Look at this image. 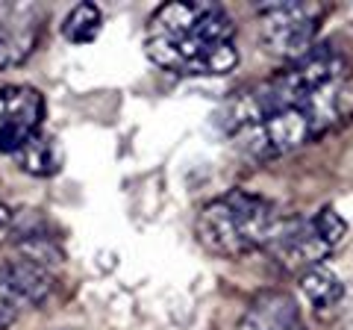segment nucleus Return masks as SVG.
Masks as SVG:
<instances>
[{"label":"nucleus","instance_id":"nucleus-1","mask_svg":"<svg viewBox=\"0 0 353 330\" xmlns=\"http://www.w3.org/2000/svg\"><path fill=\"white\" fill-rule=\"evenodd\" d=\"M277 222L280 218L271 201L245 189H233L203 206L194 230L201 245L212 254L245 257L250 251L268 245Z\"/></svg>","mask_w":353,"mask_h":330},{"label":"nucleus","instance_id":"nucleus-2","mask_svg":"<svg viewBox=\"0 0 353 330\" xmlns=\"http://www.w3.org/2000/svg\"><path fill=\"white\" fill-rule=\"evenodd\" d=\"M259 36L268 53L297 62L315 48L318 36V15L309 3H292L277 0L259 9Z\"/></svg>","mask_w":353,"mask_h":330},{"label":"nucleus","instance_id":"nucleus-3","mask_svg":"<svg viewBox=\"0 0 353 330\" xmlns=\"http://www.w3.org/2000/svg\"><path fill=\"white\" fill-rule=\"evenodd\" d=\"M44 97L32 86H3L0 89V153H15L32 136L41 133Z\"/></svg>","mask_w":353,"mask_h":330},{"label":"nucleus","instance_id":"nucleus-4","mask_svg":"<svg viewBox=\"0 0 353 330\" xmlns=\"http://www.w3.org/2000/svg\"><path fill=\"white\" fill-rule=\"evenodd\" d=\"M265 248L292 271H309V269L321 266V262L333 254V245H327V239L318 233L312 218L277 222Z\"/></svg>","mask_w":353,"mask_h":330},{"label":"nucleus","instance_id":"nucleus-5","mask_svg":"<svg viewBox=\"0 0 353 330\" xmlns=\"http://www.w3.org/2000/svg\"><path fill=\"white\" fill-rule=\"evenodd\" d=\"M285 74H289V80L301 92H312V89H324V86L345 83L347 62H345V53H341L336 45L321 41V45H315L306 57L292 62V68Z\"/></svg>","mask_w":353,"mask_h":330},{"label":"nucleus","instance_id":"nucleus-6","mask_svg":"<svg viewBox=\"0 0 353 330\" xmlns=\"http://www.w3.org/2000/svg\"><path fill=\"white\" fill-rule=\"evenodd\" d=\"M0 289H3L9 298H12L18 307L21 304H44L57 289V278L53 271L36 266L24 257L6 260L0 266Z\"/></svg>","mask_w":353,"mask_h":330},{"label":"nucleus","instance_id":"nucleus-7","mask_svg":"<svg viewBox=\"0 0 353 330\" xmlns=\"http://www.w3.org/2000/svg\"><path fill=\"white\" fill-rule=\"evenodd\" d=\"M236 330H303L294 298L283 292H265L253 301Z\"/></svg>","mask_w":353,"mask_h":330},{"label":"nucleus","instance_id":"nucleus-8","mask_svg":"<svg viewBox=\"0 0 353 330\" xmlns=\"http://www.w3.org/2000/svg\"><path fill=\"white\" fill-rule=\"evenodd\" d=\"M15 159L21 165V171L32 174V177H53V174L62 171L65 153H62L59 139H53L48 133H39L15 153Z\"/></svg>","mask_w":353,"mask_h":330},{"label":"nucleus","instance_id":"nucleus-9","mask_svg":"<svg viewBox=\"0 0 353 330\" xmlns=\"http://www.w3.org/2000/svg\"><path fill=\"white\" fill-rule=\"evenodd\" d=\"M301 289L315 310H333L345 298V283H341L327 266H315L301 274Z\"/></svg>","mask_w":353,"mask_h":330},{"label":"nucleus","instance_id":"nucleus-10","mask_svg":"<svg viewBox=\"0 0 353 330\" xmlns=\"http://www.w3.org/2000/svg\"><path fill=\"white\" fill-rule=\"evenodd\" d=\"M101 32V9L94 3H77L62 21V36L71 45H88Z\"/></svg>","mask_w":353,"mask_h":330},{"label":"nucleus","instance_id":"nucleus-11","mask_svg":"<svg viewBox=\"0 0 353 330\" xmlns=\"http://www.w3.org/2000/svg\"><path fill=\"white\" fill-rule=\"evenodd\" d=\"M18 257H24L30 262H36V266L53 271L62 262V251L57 248V242L48 239V236H24L18 242Z\"/></svg>","mask_w":353,"mask_h":330},{"label":"nucleus","instance_id":"nucleus-12","mask_svg":"<svg viewBox=\"0 0 353 330\" xmlns=\"http://www.w3.org/2000/svg\"><path fill=\"white\" fill-rule=\"evenodd\" d=\"M312 222L318 227V233L327 239V245H333V248L347 236V222L333 210V206H324V210H318L312 215Z\"/></svg>","mask_w":353,"mask_h":330},{"label":"nucleus","instance_id":"nucleus-13","mask_svg":"<svg viewBox=\"0 0 353 330\" xmlns=\"http://www.w3.org/2000/svg\"><path fill=\"white\" fill-rule=\"evenodd\" d=\"M18 318V304L9 298V295L0 289V330H6V327H12V322Z\"/></svg>","mask_w":353,"mask_h":330},{"label":"nucleus","instance_id":"nucleus-14","mask_svg":"<svg viewBox=\"0 0 353 330\" xmlns=\"http://www.w3.org/2000/svg\"><path fill=\"white\" fill-rule=\"evenodd\" d=\"M9 230H12V210L0 201V239H6Z\"/></svg>","mask_w":353,"mask_h":330}]
</instances>
